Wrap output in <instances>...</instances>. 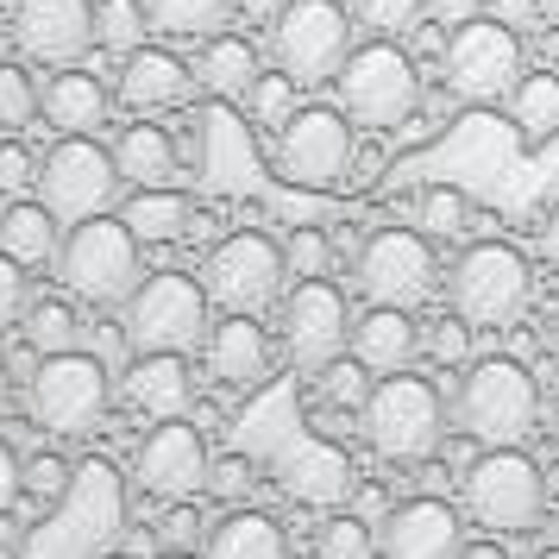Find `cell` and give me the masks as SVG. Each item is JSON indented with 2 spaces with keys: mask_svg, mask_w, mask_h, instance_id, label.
I'll list each match as a JSON object with an SVG mask.
<instances>
[{
  "mask_svg": "<svg viewBox=\"0 0 559 559\" xmlns=\"http://www.w3.org/2000/svg\"><path fill=\"white\" fill-rule=\"evenodd\" d=\"M540 383L522 358H472L459 371V390H453V428L465 440H478L484 453L490 447H522L534 428H540Z\"/></svg>",
  "mask_w": 559,
  "mask_h": 559,
  "instance_id": "1",
  "label": "cell"
},
{
  "mask_svg": "<svg viewBox=\"0 0 559 559\" xmlns=\"http://www.w3.org/2000/svg\"><path fill=\"white\" fill-rule=\"evenodd\" d=\"M447 421H453V408L440 403V390L421 371L378 378L371 403L358 408V433L383 465H428L447 440Z\"/></svg>",
  "mask_w": 559,
  "mask_h": 559,
  "instance_id": "2",
  "label": "cell"
},
{
  "mask_svg": "<svg viewBox=\"0 0 559 559\" xmlns=\"http://www.w3.org/2000/svg\"><path fill=\"white\" fill-rule=\"evenodd\" d=\"M114 403H120V396H114V378H107V358L82 353V346L38 358L32 378H26V415H32V428L51 433V440H82V433H95Z\"/></svg>",
  "mask_w": 559,
  "mask_h": 559,
  "instance_id": "3",
  "label": "cell"
},
{
  "mask_svg": "<svg viewBox=\"0 0 559 559\" xmlns=\"http://www.w3.org/2000/svg\"><path fill=\"white\" fill-rule=\"evenodd\" d=\"M340 95V114L353 120L358 132H396L415 120L421 107V70H415V51H403V38H371L346 57V70L333 82Z\"/></svg>",
  "mask_w": 559,
  "mask_h": 559,
  "instance_id": "4",
  "label": "cell"
},
{
  "mask_svg": "<svg viewBox=\"0 0 559 559\" xmlns=\"http://www.w3.org/2000/svg\"><path fill=\"white\" fill-rule=\"evenodd\" d=\"M57 277L63 289L88 308H127V296L145 283V258H139V233L120 214H95L63 233L57 252Z\"/></svg>",
  "mask_w": 559,
  "mask_h": 559,
  "instance_id": "5",
  "label": "cell"
},
{
  "mask_svg": "<svg viewBox=\"0 0 559 559\" xmlns=\"http://www.w3.org/2000/svg\"><path fill=\"white\" fill-rule=\"evenodd\" d=\"M447 302L459 321H472L478 333H503L515 328L534 302V264L503 239H478L453 258L447 271Z\"/></svg>",
  "mask_w": 559,
  "mask_h": 559,
  "instance_id": "6",
  "label": "cell"
},
{
  "mask_svg": "<svg viewBox=\"0 0 559 559\" xmlns=\"http://www.w3.org/2000/svg\"><path fill=\"white\" fill-rule=\"evenodd\" d=\"M459 503H465V515H472L478 528H490L497 540H503V534H534L540 528L547 509H554V497H547V472H540L522 447H490L484 459L465 465Z\"/></svg>",
  "mask_w": 559,
  "mask_h": 559,
  "instance_id": "7",
  "label": "cell"
},
{
  "mask_svg": "<svg viewBox=\"0 0 559 559\" xmlns=\"http://www.w3.org/2000/svg\"><path fill=\"white\" fill-rule=\"evenodd\" d=\"M207 283H195L189 271H152L120 308V328H127L132 353H195L214 328L207 314Z\"/></svg>",
  "mask_w": 559,
  "mask_h": 559,
  "instance_id": "8",
  "label": "cell"
},
{
  "mask_svg": "<svg viewBox=\"0 0 559 559\" xmlns=\"http://www.w3.org/2000/svg\"><path fill=\"white\" fill-rule=\"evenodd\" d=\"M353 13L340 0H289L277 20H271V70L296 76L302 88H321V82H340L353 45Z\"/></svg>",
  "mask_w": 559,
  "mask_h": 559,
  "instance_id": "9",
  "label": "cell"
},
{
  "mask_svg": "<svg viewBox=\"0 0 559 559\" xmlns=\"http://www.w3.org/2000/svg\"><path fill=\"white\" fill-rule=\"evenodd\" d=\"M202 283L214 308H227V314H264V308H277L289 296V252H283L271 233H227V239H214V252L202 264Z\"/></svg>",
  "mask_w": 559,
  "mask_h": 559,
  "instance_id": "10",
  "label": "cell"
},
{
  "mask_svg": "<svg viewBox=\"0 0 559 559\" xmlns=\"http://www.w3.org/2000/svg\"><path fill=\"white\" fill-rule=\"evenodd\" d=\"M353 283L371 308H415L440 289V258L421 227H378L353 258Z\"/></svg>",
  "mask_w": 559,
  "mask_h": 559,
  "instance_id": "11",
  "label": "cell"
},
{
  "mask_svg": "<svg viewBox=\"0 0 559 559\" xmlns=\"http://www.w3.org/2000/svg\"><path fill=\"white\" fill-rule=\"evenodd\" d=\"M346 346H353L346 296H340L328 277H302L277 302V353H283V365L302 371V378H321L333 358H346Z\"/></svg>",
  "mask_w": 559,
  "mask_h": 559,
  "instance_id": "12",
  "label": "cell"
},
{
  "mask_svg": "<svg viewBox=\"0 0 559 559\" xmlns=\"http://www.w3.org/2000/svg\"><path fill=\"white\" fill-rule=\"evenodd\" d=\"M120 182H127L120 177V157L107 152L102 139H57L51 152L38 157V202L51 207L63 227L114 214Z\"/></svg>",
  "mask_w": 559,
  "mask_h": 559,
  "instance_id": "13",
  "label": "cell"
},
{
  "mask_svg": "<svg viewBox=\"0 0 559 559\" xmlns=\"http://www.w3.org/2000/svg\"><path fill=\"white\" fill-rule=\"evenodd\" d=\"M440 76H447V88H453L459 102H472V107L509 102V95H515V82L528 76V70H522V32L497 26L490 13L453 26L447 57H440Z\"/></svg>",
  "mask_w": 559,
  "mask_h": 559,
  "instance_id": "14",
  "label": "cell"
},
{
  "mask_svg": "<svg viewBox=\"0 0 559 559\" xmlns=\"http://www.w3.org/2000/svg\"><path fill=\"white\" fill-rule=\"evenodd\" d=\"M353 120L340 107H302L289 127L277 132L271 145V170H277L289 189H340L353 177V157H358V139H353Z\"/></svg>",
  "mask_w": 559,
  "mask_h": 559,
  "instance_id": "15",
  "label": "cell"
},
{
  "mask_svg": "<svg viewBox=\"0 0 559 559\" xmlns=\"http://www.w3.org/2000/svg\"><path fill=\"white\" fill-rule=\"evenodd\" d=\"M207 472H214V447L195 421H157V428H145L139 453H132V484L157 503L207 497Z\"/></svg>",
  "mask_w": 559,
  "mask_h": 559,
  "instance_id": "16",
  "label": "cell"
},
{
  "mask_svg": "<svg viewBox=\"0 0 559 559\" xmlns=\"http://www.w3.org/2000/svg\"><path fill=\"white\" fill-rule=\"evenodd\" d=\"M13 45L32 63L70 70L95 45V7L88 0H20L13 7Z\"/></svg>",
  "mask_w": 559,
  "mask_h": 559,
  "instance_id": "17",
  "label": "cell"
},
{
  "mask_svg": "<svg viewBox=\"0 0 559 559\" xmlns=\"http://www.w3.org/2000/svg\"><path fill=\"white\" fill-rule=\"evenodd\" d=\"M202 365L221 390H264L283 365L277 340L258 328V314H221L202 340Z\"/></svg>",
  "mask_w": 559,
  "mask_h": 559,
  "instance_id": "18",
  "label": "cell"
},
{
  "mask_svg": "<svg viewBox=\"0 0 559 559\" xmlns=\"http://www.w3.org/2000/svg\"><path fill=\"white\" fill-rule=\"evenodd\" d=\"M465 554V528L447 497H408L383 515L378 528V559H459Z\"/></svg>",
  "mask_w": 559,
  "mask_h": 559,
  "instance_id": "19",
  "label": "cell"
},
{
  "mask_svg": "<svg viewBox=\"0 0 559 559\" xmlns=\"http://www.w3.org/2000/svg\"><path fill=\"white\" fill-rule=\"evenodd\" d=\"M114 396H120L132 421L157 428V421H182V408L195 403V378H189L182 353H132Z\"/></svg>",
  "mask_w": 559,
  "mask_h": 559,
  "instance_id": "20",
  "label": "cell"
},
{
  "mask_svg": "<svg viewBox=\"0 0 559 559\" xmlns=\"http://www.w3.org/2000/svg\"><path fill=\"white\" fill-rule=\"evenodd\" d=\"M277 484L283 497H296L308 509H340L353 490V459L333 440H289L277 453Z\"/></svg>",
  "mask_w": 559,
  "mask_h": 559,
  "instance_id": "21",
  "label": "cell"
},
{
  "mask_svg": "<svg viewBox=\"0 0 559 559\" xmlns=\"http://www.w3.org/2000/svg\"><path fill=\"white\" fill-rule=\"evenodd\" d=\"M189 95H195V70H189L182 57L157 51V45L132 51V57H127V70H120V88H114V102L127 107V114H139V120L177 114Z\"/></svg>",
  "mask_w": 559,
  "mask_h": 559,
  "instance_id": "22",
  "label": "cell"
},
{
  "mask_svg": "<svg viewBox=\"0 0 559 559\" xmlns=\"http://www.w3.org/2000/svg\"><path fill=\"white\" fill-rule=\"evenodd\" d=\"M415 353H421V328H415L408 308H365L353 321V358L365 371L396 378V371L415 365Z\"/></svg>",
  "mask_w": 559,
  "mask_h": 559,
  "instance_id": "23",
  "label": "cell"
},
{
  "mask_svg": "<svg viewBox=\"0 0 559 559\" xmlns=\"http://www.w3.org/2000/svg\"><path fill=\"white\" fill-rule=\"evenodd\" d=\"M107 114H114V95H107L102 76H88V70H57L45 82V120H51L63 139H95L107 127Z\"/></svg>",
  "mask_w": 559,
  "mask_h": 559,
  "instance_id": "24",
  "label": "cell"
},
{
  "mask_svg": "<svg viewBox=\"0 0 559 559\" xmlns=\"http://www.w3.org/2000/svg\"><path fill=\"white\" fill-rule=\"evenodd\" d=\"M258 76H264V57H258L252 38H239V32L202 38V57H195V88L202 95H214V102H246Z\"/></svg>",
  "mask_w": 559,
  "mask_h": 559,
  "instance_id": "25",
  "label": "cell"
},
{
  "mask_svg": "<svg viewBox=\"0 0 559 559\" xmlns=\"http://www.w3.org/2000/svg\"><path fill=\"white\" fill-rule=\"evenodd\" d=\"M202 559H289V534L264 509H233L227 522H214Z\"/></svg>",
  "mask_w": 559,
  "mask_h": 559,
  "instance_id": "26",
  "label": "cell"
},
{
  "mask_svg": "<svg viewBox=\"0 0 559 559\" xmlns=\"http://www.w3.org/2000/svg\"><path fill=\"white\" fill-rule=\"evenodd\" d=\"M63 221H57L45 202H7V214H0V252L20 258L26 271H38V264H57V252H63Z\"/></svg>",
  "mask_w": 559,
  "mask_h": 559,
  "instance_id": "27",
  "label": "cell"
},
{
  "mask_svg": "<svg viewBox=\"0 0 559 559\" xmlns=\"http://www.w3.org/2000/svg\"><path fill=\"white\" fill-rule=\"evenodd\" d=\"M114 157H120V177L132 189H164V182L177 177V139L157 127V120H132L114 139Z\"/></svg>",
  "mask_w": 559,
  "mask_h": 559,
  "instance_id": "28",
  "label": "cell"
},
{
  "mask_svg": "<svg viewBox=\"0 0 559 559\" xmlns=\"http://www.w3.org/2000/svg\"><path fill=\"white\" fill-rule=\"evenodd\" d=\"M120 221L139 233V246H164V239H182L189 233V202H182L177 189H139Z\"/></svg>",
  "mask_w": 559,
  "mask_h": 559,
  "instance_id": "29",
  "label": "cell"
},
{
  "mask_svg": "<svg viewBox=\"0 0 559 559\" xmlns=\"http://www.w3.org/2000/svg\"><path fill=\"white\" fill-rule=\"evenodd\" d=\"M145 13L164 38H214L233 20V0H145Z\"/></svg>",
  "mask_w": 559,
  "mask_h": 559,
  "instance_id": "30",
  "label": "cell"
},
{
  "mask_svg": "<svg viewBox=\"0 0 559 559\" xmlns=\"http://www.w3.org/2000/svg\"><path fill=\"white\" fill-rule=\"evenodd\" d=\"M509 114H515V127H522L528 145H540L547 132H559V76H547V70L522 76L515 95H509Z\"/></svg>",
  "mask_w": 559,
  "mask_h": 559,
  "instance_id": "31",
  "label": "cell"
},
{
  "mask_svg": "<svg viewBox=\"0 0 559 559\" xmlns=\"http://www.w3.org/2000/svg\"><path fill=\"white\" fill-rule=\"evenodd\" d=\"M145 32H152L145 0H95V45H102L107 57L145 51Z\"/></svg>",
  "mask_w": 559,
  "mask_h": 559,
  "instance_id": "32",
  "label": "cell"
},
{
  "mask_svg": "<svg viewBox=\"0 0 559 559\" xmlns=\"http://www.w3.org/2000/svg\"><path fill=\"white\" fill-rule=\"evenodd\" d=\"M45 114V88L32 82L26 63H0V139H20Z\"/></svg>",
  "mask_w": 559,
  "mask_h": 559,
  "instance_id": "33",
  "label": "cell"
},
{
  "mask_svg": "<svg viewBox=\"0 0 559 559\" xmlns=\"http://www.w3.org/2000/svg\"><path fill=\"white\" fill-rule=\"evenodd\" d=\"M314 559H378V528L365 522V515H346V509H333L328 522L314 528Z\"/></svg>",
  "mask_w": 559,
  "mask_h": 559,
  "instance_id": "34",
  "label": "cell"
},
{
  "mask_svg": "<svg viewBox=\"0 0 559 559\" xmlns=\"http://www.w3.org/2000/svg\"><path fill=\"white\" fill-rule=\"evenodd\" d=\"M296 88H302L296 76L264 70V76L252 82V95H246V120H252V127H264V132H283L296 114H302V107H296Z\"/></svg>",
  "mask_w": 559,
  "mask_h": 559,
  "instance_id": "35",
  "label": "cell"
},
{
  "mask_svg": "<svg viewBox=\"0 0 559 559\" xmlns=\"http://www.w3.org/2000/svg\"><path fill=\"white\" fill-rule=\"evenodd\" d=\"M26 340H32V353H70L76 346V308L63 302V296H32L26 308Z\"/></svg>",
  "mask_w": 559,
  "mask_h": 559,
  "instance_id": "36",
  "label": "cell"
},
{
  "mask_svg": "<svg viewBox=\"0 0 559 559\" xmlns=\"http://www.w3.org/2000/svg\"><path fill=\"white\" fill-rule=\"evenodd\" d=\"M472 221V202H465V189H447V182H433L415 195V227L428 233V239H459Z\"/></svg>",
  "mask_w": 559,
  "mask_h": 559,
  "instance_id": "37",
  "label": "cell"
},
{
  "mask_svg": "<svg viewBox=\"0 0 559 559\" xmlns=\"http://www.w3.org/2000/svg\"><path fill=\"white\" fill-rule=\"evenodd\" d=\"M353 20L371 38H408L428 20V0H353Z\"/></svg>",
  "mask_w": 559,
  "mask_h": 559,
  "instance_id": "38",
  "label": "cell"
},
{
  "mask_svg": "<svg viewBox=\"0 0 559 559\" xmlns=\"http://www.w3.org/2000/svg\"><path fill=\"white\" fill-rule=\"evenodd\" d=\"M371 390H378V371H365L358 358H333L328 371H321V396H328L333 408H365Z\"/></svg>",
  "mask_w": 559,
  "mask_h": 559,
  "instance_id": "39",
  "label": "cell"
},
{
  "mask_svg": "<svg viewBox=\"0 0 559 559\" xmlns=\"http://www.w3.org/2000/svg\"><path fill=\"white\" fill-rule=\"evenodd\" d=\"M20 490H26L32 503L57 509L63 503V490H70V465H63L57 453H32L26 465H20Z\"/></svg>",
  "mask_w": 559,
  "mask_h": 559,
  "instance_id": "40",
  "label": "cell"
},
{
  "mask_svg": "<svg viewBox=\"0 0 559 559\" xmlns=\"http://www.w3.org/2000/svg\"><path fill=\"white\" fill-rule=\"evenodd\" d=\"M283 252H289V271H296V283H302V277H328L333 264H340V258H333V239H328L321 227H296L289 239H283Z\"/></svg>",
  "mask_w": 559,
  "mask_h": 559,
  "instance_id": "41",
  "label": "cell"
},
{
  "mask_svg": "<svg viewBox=\"0 0 559 559\" xmlns=\"http://www.w3.org/2000/svg\"><path fill=\"white\" fill-rule=\"evenodd\" d=\"M252 459L246 453H214V472H207V497H221V503H246L252 497Z\"/></svg>",
  "mask_w": 559,
  "mask_h": 559,
  "instance_id": "42",
  "label": "cell"
},
{
  "mask_svg": "<svg viewBox=\"0 0 559 559\" xmlns=\"http://www.w3.org/2000/svg\"><path fill=\"white\" fill-rule=\"evenodd\" d=\"M26 308H32L26 264H20V258H7V252H0V333H7V328H20V321H26Z\"/></svg>",
  "mask_w": 559,
  "mask_h": 559,
  "instance_id": "43",
  "label": "cell"
},
{
  "mask_svg": "<svg viewBox=\"0 0 559 559\" xmlns=\"http://www.w3.org/2000/svg\"><path fill=\"white\" fill-rule=\"evenodd\" d=\"M472 321H459V314H447V321H433V333H428V346H433V358H447V365H472Z\"/></svg>",
  "mask_w": 559,
  "mask_h": 559,
  "instance_id": "44",
  "label": "cell"
},
{
  "mask_svg": "<svg viewBox=\"0 0 559 559\" xmlns=\"http://www.w3.org/2000/svg\"><path fill=\"white\" fill-rule=\"evenodd\" d=\"M38 177V157L20 145V139H0V189H20V182Z\"/></svg>",
  "mask_w": 559,
  "mask_h": 559,
  "instance_id": "45",
  "label": "cell"
},
{
  "mask_svg": "<svg viewBox=\"0 0 559 559\" xmlns=\"http://www.w3.org/2000/svg\"><path fill=\"white\" fill-rule=\"evenodd\" d=\"M195 540H202V509H170V515H164V547L195 554Z\"/></svg>",
  "mask_w": 559,
  "mask_h": 559,
  "instance_id": "46",
  "label": "cell"
},
{
  "mask_svg": "<svg viewBox=\"0 0 559 559\" xmlns=\"http://www.w3.org/2000/svg\"><path fill=\"white\" fill-rule=\"evenodd\" d=\"M484 13L509 32H528L534 20H540V0H484Z\"/></svg>",
  "mask_w": 559,
  "mask_h": 559,
  "instance_id": "47",
  "label": "cell"
},
{
  "mask_svg": "<svg viewBox=\"0 0 559 559\" xmlns=\"http://www.w3.org/2000/svg\"><path fill=\"white\" fill-rule=\"evenodd\" d=\"M534 252L559 271V207H547V214H540V227H534Z\"/></svg>",
  "mask_w": 559,
  "mask_h": 559,
  "instance_id": "48",
  "label": "cell"
},
{
  "mask_svg": "<svg viewBox=\"0 0 559 559\" xmlns=\"http://www.w3.org/2000/svg\"><path fill=\"white\" fill-rule=\"evenodd\" d=\"M478 7L484 0H433L428 13L440 20V26H465V20H478Z\"/></svg>",
  "mask_w": 559,
  "mask_h": 559,
  "instance_id": "49",
  "label": "cell"
},
{
  "mask_svg": "<svg viewBox=\"0 0 559 559\" xmlns=\"http://www.w3.org/2000/svg\"><path fill=\"white\" fill-rule=\"evenodd\" d=\"M289 0H233V13H246V20H277Z\"/></svg>",
  "mask_w": 559,
  "mask_h": 559,
  "instance_id": "50",
  "label": "cell"
},
{
  "mask_svg": "<svg viewBox=\"0 0 559 559\" xmlns=\"http://www.w3.org/2000/svg\"><path fill=\"white\" fill-rule=\"evenodd\" d=\"M459 559H509V547L490 534V540H465V554H459Z\"/></svg>",
  "mask_w": 559,
  "mask_h": 559,
  "instance_id": "51",
  "label": "cell"
},
{
  "mask_svg": "<svg viewBox=\"0 0 559 559\" xmlns=\"http://www.w3.org/2000/svg\"><path fill=\"white\" fill-rule=\"evenodd\" d=\"M13 403V365H7V353H0V408Z\"/></svg>",
  "mask_w": 559,
  "mask_h": 559,
  "instance_id": "52",
  "label": "cell"
},
{
  "mask_svg": "<svg viewBox=\"0 0 559 559\" xmlns=\"http://www.w3.org/2000/svg\"><path fill=\"white\" fill-rule=\"evenodd\" d=\"M540 428H547V440H554V447H559V396H554V403H547V415H540Z\"/></svg>",
  "mask_w": 559,
  "mask_h": 559,
  "instance_id": "53",
  "label": "cell"
},
{
  "mask_svg": "<svg viewBox=\"0 0 559 559\" xmlns=\"http://www.w3.org/2000/svg\"><path fill=\"white\" fill-rule=\"evenodd\" d=\"M13 540H20V522H13V515H0V547H13Z\"/></svg>",
  "mask_w": 559,
  "mask_h": 559,
  "instance_id": "54",
  "label": "cell"
},
{
  "mask_svg": "<svg viewBox=\"0 0 559 559\" xmlns=\"http://www.w3.org/2000/svg\"><path fill=\"white\" fill-rule=\"evenodd\" d=\"M540 528H547V547H559V503L547 509V522H540Z\"/></svg>",
  "mask_w": 559,
  "mask_h": 559,
  "instance_id": "55",
  "label": "cell"
},
{
  "mask_svg": "<svg viewBox=\"0 0 559 559\" xmlns=\"http://www.w3.org/2000/svg\"><path fill=\"white\" fill-rule=\"evenodd\" d=\"M547 497H559V465H547Z\"/></svg>",
  "mask_w": 559,
  "mask_h": 559,
  "instance_id": "56",
  "label": "cell"
},
{
  "mask_svg": "<svg viewBox=\"0 0 559 559\" xmlns=\"http://www.w3.org/2000/svg\"><path fill=\"white\" fill-rule=\"evenodd\" d=\"M157 559H195V554H182V547H170V554H157Z\"/></svg>",
  "mask_w": 559,
  "mask_h": 559,
  "instance_id": "57",
  "label": "cell"
},
{
  "mask_svg": "<svg viewBox=\"0 0 559 559\" xmlns=\"http://www.w3.org/2000/svg\"><path fill=\"white\" fill-rule=\"evenodd\" d=\"M534 559H559V547H540V554H534Z\"/></svg>",
  "mask_w": 559,
  "mask_h": 559,
  "instance_id": "58",
  "label": "cell"
},
{
  "mask_svg": "<svg viewBox=\"0 0 559 559\" xmlns=\"http://www.w3.org/2000/svg\"><path fill=\"white\" fill-rule=\"evenodd\" d=\"M7 7H20V0H0V13H7Z\"/></svg>",
  "mask_w": 559,
  "mask_h": 559,
  "instance_id": "59",
  "label": "cell"
},
{
  "mask_svg": "<svg viewBox=\"0 0 559 559\" xmlns=\"http://www.w3.org/2000/svg\"><path fill=\"white\" fill-rule=\"evenodd\" d=\"M107 559H127V554H107Z\"/></svg>",
  "mask_w": 559,
  "mask_h": 559,
  "instance_id": "60",
  "label": "cell"
}]
</instances>
